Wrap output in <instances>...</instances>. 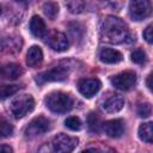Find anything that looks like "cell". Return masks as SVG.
Returning <instances> with one entry per match:
<instances>
[{
  "instance_id": "obj_6",
  "label": "cell",
  "mask_w": 153,
  "mask_h": 153,
  "mask_svg": "<svg viewBox=\"0 0 153 153\" xmlns=\"http://www.w3.org/2000/svg\"><path fill=\"white\" fill-rule=\"evenodd\" d=\"M79 140L74 136L66 134H57L51 142V148L54 153H71L76 146Z\"/></svg>"
},
{
  "instance_id": "obj_27",
  "label": "cell",
  "mask_w": 153,
  "mask_h": 153,
  "mask_svg": "<svg viewBox=\"0 0 153 153\" xmlns=\"http://www.w3.org/2000/svg\"><path fill=\"white\" fill-rule=\"evenodd\" d=\"M69 31H71V33H72V36H73V38H74L75 41L81 38V37L78 35L79 31H80V32H84L82 26H81L80 24H78V23H72V24H69Z\"/></svg>"
},
{
  "instance_id": "obj_13",
  "label": "cell",
  "mask_w": 153,
  "mask_h": 153,
  "mask_svg": "<svg viewBox=\"0 0 153 153\" xmlns=\"http://www.w3.org/2000/svg\"><path fill=\"white\" fill-rule=\"evenodd\" d=\"M30 31L37 38L45 37L47 36V26H45L44 20L38 16H33L30 20Z\"/></svg>"
},
{
  "instance_id": "obj_4",
  "label": "cell",
  "mask_w": 153,
  "mask_h": 153,
  "mask_svg": "<svg viewBox=\"0 0 153 153\" xmlns=\"http://www.w3.org/2000/svg\"><path fill=\"white\" fill-rule=\"evenodd\" d=\"M69 74V68L65 65H57L48 71H44L39 73L36 78V81L38 84H45L50 81H62L65 80Z\"/></svg>"
},
{
  "instance_id": "obj_21",
  "label": "cell",
  "mask_w": 153,
  "mask_h": 153,
  "mask_svg": "<svg viewBox=\"0 0 153 153\" xmlns=\"http://www.w3.org/2000/svg\"><path fill=\"white\" fill-rule=\"evenodd\" d=\"M20 86L19 85H2L1 90H0V94H1V99H6L10 96H13L14 93H17L19 91Z\"/></svg>"
},
{
  "instance_id": "obj_9",
  "label": "cell",
  "mask_w": 153,
  "mask_h": 153,
  "mask_svg": "<svg viewBox=\"0 0 153 153\" xmlns=\"http://www.w3.org/2000/svg\"><path fill=\"white\" fill-rule=\"evenodd\" d=\"M100 81L96 78H86V79H81L78 82V90L79 92L86 97V98H91L93 97L99 90H100Z\"/></svg>"
},
{
  "instance_id": "obj_17",
  "label": "cell",
  "mask_w": 153,
  "mask_h": 153,
  "mask_svg": "<svg viewBox=\"0 0 153 153\" xmlns=\"http://www.w3.org/2000/svg\"><path fill=\"white\" fill-rule=\"evenodd\" d=\"M22 38L20 37H7L2 39V49L8 53H17L22 49Z\"/></svg>"
},
{
  "instance_id": "obj_23",
  "label": "cell",
  "mask_w": 153,
  "mask_h": 153,
  "mask_svg": "<svg viewBox=\"0 0 153 153\" xmlns=\"http://www.w3.org/2000/svg\"><path fill=\"white\" fill-rule=\"evenodd\" d=\"M130 59L134 63H137V65H142L146 62L147 57H146V53L141 49H136L134 50L131 54H130Z\"/></svg>"
},
{
  "instance_id": "obj_26",
  "label": "cell",
  "mask_w": 153,
  "mask_h": 153,
  "mask_svg": "<svg viewBox=\"0 0 153 153\" xmlns=\"http://www.w3.org/2000/svg\"><path fill=\"white\" fill-rule=\"evenodd\" d=\"M66 5L72 13H80L85 7V2L82 1H69Z\"/></svg>"
},
{
  "instance_id": "obj_20",
  "label": "cell",
  "mask_w": 153,
  "mask_h": 153,
  "mask_svg": "<svg viewBox=\"0 0 153 153\" xmlns=\"http://www.w3.org/2000/svg\"><path fill=\"white\" fill-rule=\"evenodd\" d=\"M43 12L44 14L50 18V19H55V17L57 16L59 13V6L56 2H53V1H49V2H45L43 5Z\"/></svg>"
},
{
  "instance_id": "obj_30",
  "label": "cell",
  "mask_w": 153,
  "mask_h": 153,
  "mask_svg": "<svg viewBox=\"0 0 153 153\" xmlns=\"http://www.w3.org/2000/svg\"><path fill=\"white\" fill-rule=\"evenodd\" d=\"M0 153H13V149L7 145H2L0 148Z\"/></svg>"
},
{
  "instance_id": "obj_22",
  "label": "cell",
  "mask_w": 153,
  "mask_h": 153,
  "mask_svg": "<svg viewBox=\"0 0 153 153\" xmlns=\"http://www.w3.org/2000/svg\"><path fill=\"white\" fill-rule=\"evenodd\" d=\"M0 133H1L2 137H7L13 134V127L4 117H1V120H0Z\"/></svg>"
},
{
  "instance_id": "obj_18",
  "label": "cell",
  "mask_w": 153,
  "mask_h": 153,
  "mask_svg": "<svg viewBox=\"0 0 153 153\" xmlns=\"http://www.w3.org/2000/svg\"><path fill=\"white\" fill-rule=\"evenodd\" d=\"M87 127H88V130L91 133H94V134H98L103 127V123H102V120H100V116L97 114V112H90L88 116H87Z\"/></svg>"
},
{
  "instance_id": "obj_5",
  "label": "cell",
  "mask_w": 153,
  "mask_h": 153,
  "mask_svg": "<svg viewBox=\"0 0 153 153\" xmlns=\"http://www.w3.org/2000/svg\"><path fill=\"white\" fill-rule=\"evenodd\" d=\"M153 12V6L148 0H135L129 4V16L133 20L140 22L149 17Z\"/></svg>"
},
{
  "instance_id": "obj_28",
  "label": "cell",
  "mask_w": 153,
  "mask_h": 153,
  "mask_svg": "<svg viewBox=\"0 0 153 153\" xmlns=\"http://www.w3.org/2000/svg\"><path fill=\"white\" fill-rule=\"evenodd\" d=\"M143 38H145L148 43L153 44V23L149 24V25L145 29V31H143Z\"/></svg>"
},
{
  "instance_id": "obj_10",
  "label": "cell",
  "mask_w": 153,
  "mask_h": 153,
  "mask_svg": "<svg viewBox=\"0 0 153 153\" xmlns=\"http://www.w3.org/2000/svg\"><path fill=\"white\" fill-rule=\"evenodd\" d=\"M47 43L55 51H65V50L68 49V45H69L67 36L63 32H60V31H54L49 36Z\"/></svg>"
},
{
  "instance_id": "obj_31",
  "label": "cell",
  "mask_w": 153,
  "mask_h": 153,
  "mask_svg": "<svg viewBox=\"0 0 153 153\" xmlns=\"http://www.w3.org/2000/svg\"><path fill=\"white\" fill-rule=\"evenodd\" d=\"M80 153H100V152H99V149H97V148H87V149H85V151H81Z\"/></svg>"
},
{
  "instance_id": "obj_2",
  "label": "cell",
  "mask_w": 153,
  "mask_h": 153,
  "mask_svg": "<svg viewBox=\"0 0 153 153\" xmlns=\"http://www.w3.org/2000/svg\"><path fill=\"white\" fill-rule=\"evenodd\" d=\"M47 108L56 114H65L73 108V99L68 93L65 92H51L45 97Z\"/></svg>"
},
{
  "instance_id": "obj_16",
  "label": "cell",
  "mask_w": 153,
  "mask_h": 153,
  "mask_svg": "<svg viewBox=\"0 0 153 153\" xmlns=\"http://www.w3.org/2000/svg\"><path fill=\"white\" fill-rule=\"evenodd\" d=\"M43 60V51L38 45H32L26 54V63L29 67L38 66Z\"/></svg>"
},
{
  "instance_id": "obj_14",
  "label": "cell",
  "mask_w": 153,
  "mask_h": 153,
  "mask_svg": "<svg viewBox=\"0 0 153 153\" xmlns=\"http://www.w3.org/2000/svg\"><path fill=\"white\" fill-rule=\"evenodd\" d=\"M23 68L14 62H10L2 66L1 68V75L4 79H10V80H14L17 78H19L23 74Z\"/></svg>"
},
{
  "instance_id": "obj_24",
  "label": "cell",
  "mask_w": 153,
  "mask_h": 153,
  "mask_svg": "<svg viewBox=\"0 0 153 153\" xmlns=\"http://www.w3.org/2000/svg\"><path fill=\"white\" fill-rule=\"evenodd\" d=\"M65 126L71 130H79L81 128V121L75 116H71L65 121Z\"/></svg>"
},
{
  "instance_id": "obj_7",
  "label": "cell",
  "mask_w": 153,
  "mask_h": 153,
  "mask_svg": "<svg viewBox=\"0 0 153 153\" xmlns=\"http://www.w3.org/2000/svg\"><path fill=\"white\" fill-rule=\"evenodd\" d=\"M49 128H50V122L48 121V118H45L44 116H37L25 127L24 135L25 137L32 139L44 134L45 131L49 130Z\"/></svg>"
},
{
  "instance_id": "obj_15",
  "label": "cell",
  "mask_w": 153,
  "mask_h": 153,
  "mask_svg": "<svg viewBox=\"0 0 153 153\" xmlns=\"http://www.w3.org/2000/svg\"><path fill=\"white\" fill-rule=\"evenodd\" d=\"M123 105H124V99L120 94H112L108 97L103 103V108L108 112H117L123 108Z\"/></svg>"
},
{
  "instance_id": "obj_29",
  "label": "cell",
  "mask_w": 153,
  "mask_h": 153,
  "mask_svg": "<svg viewBox=\"0 0 153 153\" xmlns=\"http://www.w3.org/2000/svg\"><path fill=\"white\" fill-rule=\"evenodd\" d=\"M146 85H147V87L149 88V91L153 92V74H149V75L147 76V79H146Z\"/></svg>"
},
{
  "instance_id": "obj_32",
  "label": "cell",
  "mask_w": 153,
  "mask_h": 153,
  "mask_svg": "<svg viewBox=\"0 0 153 153\" xmlns=\"http://www.w3.org/2000/svg\"><path fill=\"white\" fill-rule=\"evenodd\" d=\"M108 153H118V152H116L115 149H109V151H108Z\"/></svg>"
},
{
  "instance_id": "obj_25",
  "label": "cell",
  "mask_w": 153,
  "mask_h": 153,
  "mask_svg": "<svg viewBox=\"0 0 153 153\" xmlns=\"http://www.w3.org/2000/svg\"><path fill=\"white\" fill-rule=\"evenodd\" d=\"M136 111H137V115L140 116V117H148L149 115H151V112H152V106H151V104L149 103H140L139 105H137V109H136Z\"/></svg>"
},
{
  "instance_id": "obj_12",
  "label": "cell",
  "mask_w": 153,
  "mask_h": 153,
  "mask_svg": "<svg viewBox=\"0 0 153 153\" xmlns=\"http://www.w3.org/2000/svg\"><path fill=\"white\" fill-rule=\"evenodd\" d=\"M122 59H123L122 54L118 50H115V49L103 48L99 51V60L104 63H109V65L118 63V62L122 61Z\"/></svg>"
},
{
  "instance_id": "obj_1",
  "label": "cell",
  "mask_w": 153,
  "mask_h": 153,
  "mask_svg": "<svg viewBox=\"0 0 153 153\" xmlns=\"http://www.w3.org/2000/svg\"><path fill=\"white\" fill-rule=\"evenodd\" d=\"M100 38L104 42L120 44L127 42L129 38V30L127 24L114 16H108L100 24Z\"/></svg>"
},
{
  "instance_id": "obj_11",
  "label": "cell",
  "mask_w": 153,
  "mask_h": 153,
  "mask_svg": "<svg viewBox=\"0 0 153 153\" xmlns=\"http://www.w3.org/2000/svg\"><path fill=\"white\" fill-rule=\"evenodd\" d=\"M103 128L108 136L117 139V137H121L124 133V122L121 118L110 120L103 124Z\"/></svg>"
},
{
  "instance_id": "obj_8",
  "label": "cell",
  "mask_w": 153,
  "mask_h": 153,
  "mask_svg": "<svg viewBox=\"0 0 153 153\" xmlns=\"http://www.w3.org/2000/svg\"><path fill=\"white\" fill-rule=\"evenodd\" d=\"M111 84L122 91H129L131 90L136 84V74L131 71L122 72L115 76L111 78Z\"/></svg>"
},
{
  "instance_id": "obj_3",
  "label": "cell",
  "mask_w": 153,
  "mask_h": 153,
  "mask_svg": "<svg viewBox=\"0 0 153 153\" xmlns=\"http://www.w3.org/2000/svg\"><path fill=\"white\" fill-rule=\"evenodd\" d=\"M35 108V100L30 94H23L17 97L11 103V112L16 118H22L29 112H31Z\"/></svg>"
},
{
  "instance_id": "obj_19",
  "label": "cell",
  "mask_w": 153,
  "mask_h": 153,
  "mask_svg": "<svg viewBox=\"0 0 153 153\" xmlns=\"http://www.w3.org/2000/svg\"><path fill=\"white\" fill-rule=\"evenodd\" d=\"M139 136L142 141L153 143V122L142 123L139 127Z\"/></svg>"
}]
</instances>
